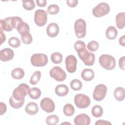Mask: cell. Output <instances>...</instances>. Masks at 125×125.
Instances as JSON below:
<instances>
[{"label":"cell","instance_id":"1","mask_svg":"<svg viewBox=\"0 0 125 125\" xmlns=\"http://www.w3.org/2000/svg\"><path fill=\"white\" fill-rule=\"evenodd\" d=\"M21 18L19 17H9L4 20H0V30L7 32L12 31L14 28H16L19 23L22 21Z\"/></svg>","mask_w":125,"mask_h":125},{"label":"cell","instance_id":"2","mask_svg":"<svg viewBox=\"0 0 125 125\" xmlns=\"http://www.w3.org/2000/svg\"><path fill=\"white\" fill-rule=\"evenodd\" d=\"M99 62L101 66L106 70H112L115 67L116 61L111 55L103 54L100 56Z\"/></svg>","mask_w":125,"mask_h":125},{"label":"cell","instance_id":"3","mask_svg":"<svg viewBox=\"0 0 125 125\" xmlns=\"http://www.w3.org/2000/svg\"><path fill=\"white\" fill-rule=\"evenodd\" d=\"M29 86L26 83L20 84L13 91L12 96L17 101H22L24 100L25 97L28 94L30 90Z\"/></svg>","mask_w":125,"mask_h":125},{"label":"cell","instance_id":"4","mask_svg":"<svg viewBox=\"0 0 125 125\" xmlns=\"http://www.w3.org/2000/svg\"><path fill=\"white\" fill-rule=\"evenodd\" d=\"M80 59L83 61L84 64L87 66H92L95 62V56L85 48L82 49L77 52Z\"/></svg>","mask_w":125,"mask_h":125},{"label":"cell","instance_id":"5","mask_svg":"<svg viewBox=\"0 0 125 125\" xmlns=\"http://www.w3.org/2000/svg\"><path fill=\"white\" fill-rule=\"evenodd\" d=\"M31 64L36 67L45 66L48 62V57L43 53L34 54L31 57Z\"/></svg>","mask_w":125,"mask_h":125},{"label":"cell","instance_id":"6","mask_svg":"<svg viewBox=\"0 0 125 125\" xmlns=\"http://www.w3.org/2000/svg\"><path fill=\"white\" fill-rule=\"evenodd\" d=\"M86 22L83 19H79L75 21L74 29L76 36L78 39L85 37L86 35Z\"/></svg>","mask_w":125,"mask_h":125},{"label":"cell","instance_id":"7","mask_svg":"<svg viewBox=\"0 0 125 125\" xmlns=\"http://www.w3.org/2000/svg\"><path fill=\"white\" fill-rule=\"evenodd\" d=\"M110 11L109 5L104 2H100L92 10V14L96 17H101L107 14Z\"/></svg>","mask_w":125,"mask_h":125},{"label":"cell","instance_id":"8","mask_svg":"<svg viewBox=\"0 0 125 125\" xmlns=\"http://www.w3.org/2000/svg\"><path fill=\"white\" fill-rule=\"evenodd\" d=\"M74 103L79 108H86L90 104V99L88 96L83 94H78L74 98Z\"/></svg>","mask_w":125,"mask_h":125},{"label":"cell","instance_id":"9","mask_svg":"<svg viewBox=\"0 0 125 125\" xmlns=\"http://www.w3.org/2000/svg\"><path fill=\"white\" fill-rule=\"evenodd\" d=\"M47 21V13L42 9L37 10L34 14V21L39 26H43Z\"/></svg>","mask_w":125,"mask_h":125},{"label":"cell","instance_id":"10","mask_svg":"<svg viewBox=\"0 0 125 125\" xmlns=\"http://www.w3.org/2000/svg\"><path fill=\"white\" fill-rule=\"evenodd\" d=\"M51 78L58 82H62L66 78V74L65 71L59 66L53 67L49 72Z\"/></svg>","mask_w":125,"mask_h":125},{"label":"cell","instance_id":"11","mask_svg":"<svg viewBox=\"0 0 125 125\" xmlns=\"http://www.w3.org/2000/svg\"><path fill=\"white\" fill-rule=\"evenodd\" d=\"M107 90V88L105 85L104 84L97 85L95 87L93 93V99L96 101H101L104 98Z\"/></svg>","mask_w":125,"mask_h":125},{"label":"cell","instance_id":"12","mask_svg":"<svg viewBox=\"0 0 125 125\" xmlns=\"http://www.w3.org/2000/svg\"><path fill=\"white\" fill-rule=\"evenodd\" d=\"M66 69L67 71L70 73L75 72L77 69V61L76 58L72 55H70L66 57L65 61Z\"/></svg>","mask_w":125,"mask_h":125},{"label":"cell","instance_id":"13","mask_svg":"<svg viewBox=\"0 0 125 125\" xmlns=\"http://www.w3.org/2000/svg\"><path fill=\"white\" fill-rule=\"evenodd\" d=\"M40 105L42 109L47 113L53 112L55 108V105L53 101L47 97L41 100Z\"/></svg>","mask_w":125,"mask_h":125},{"label":"cell","instance_id":"14","mask_svg":"<svg viewBox=\"0 0 125 125\" xmlns=\"http://www.w3.org/2000/svg\"><path fill=\"white\" fill-rule=\"evenodd\" d=\"M74 122L76 125H88L91 123V119L87 114L82 113L75 117Z\"/></svg>","mask_w":125,"mask_h":125},{"label":"cell","instance_id":"15","mask_svg":"<svg viewBox=\"0 0 125 125\" xmlns=\"http://www.w3.org/2000/svg\"><path fill=\"white\" fill-rule=\"evenodd\" d=\"M14 56V52L9 48H5L0 50V59L1 61L6 62L11 60Z\"/></svg>","mask_w":125,"mask_h":125},{"label":"cell","instance_id":"16","mask_svg":"<svg viewBox=\"0 0 125 125\" xmlns=\"http://www.w3.org/2000/svg\"><path fill=\"white\" fill-rule=\"evenodd\" d=\"M46 33L47 35L51 38L56 37L60 31L59 25L55 22H52L48 24L46 28Z\"/></svg>","mask_w":125,"mask_h":125},{"label":"cell","instance_id":"17","mask_svg":"<svg viewBox=\"0 0 125 125\" xmlns=\"http://www.w3.org/2000/svg\"><path fill=\"white\" fill-rule=\"evenodd\" d=\"M25 110L28 114L33 115L38 113L39 111L38 105L35 102H30L26 105Z\"/></svg>","mask_w":125,"mask_h":125},{"label":"cell","instance_id":"18","mask_svg":"<svg viewBox=\"0 0 125 125\" xmlns=\"http://www.w3.org/2000/svg\"><path fill=\"white\" fill-rule=\"evenodd\" d=\"M81 77L85 81H90L94 77V72L91 69H84L81 73Z\"/></svg>","mask_w":125,"mask_h":125},{"label":"cell","instance_id":"19","mask_svg":"<svg viewBox=\"0 0 125 125\" xmlns=\"http://www.w3.org/2000/svg\"><path fill=\"white\" fill-rule=\"evenodd\" d=\"M69 92L68 86L65 84L58 85L55 88V93L59 96H64Z\"/></svg>","mask_w":125,"mask_h":125},{"label":"cell","instance_id":"20","mask_svg":"<svg viewBox=\"0 0 125 125\" xmlns=\"http://www.w3.org/2000/svg\"><path fill=\"white\" fill-rule=\"evenodd\" d=\"M125 13L121 12L118 13L116 16V24L119 29H123L125 27Z\"/></svg>","mask_w":125,"mask_h":125},{"label":"cell","instance_id":"21","mask_svg":"<svg viewBox=\"0 0 125 125\" xmlns=\"http://www.w3.org/2000/svg\"><path fill=\"white\" fill-rule=\"evenodd\" d=\"M114 96L116 100L118 101H122L125 97V89L122 87L116 88L114 91Z\"/></svg>","mask_w":125,"mask_h":125},{"label":"cell","instance_id":"22","mask_svg":"<svg viewBox=\"0 0 125 125\" xmlns=\"http://www.w3.org/2000/svg\"><path fill=\"white\" fill-rule=\"evenodd\" d=\"M117 34H118V31L116 28L114 26H109L106 30V32H105L106 37L109 40H114L116 38Z\"/></svg>","mask_w":125,"mask_h":125},{"label":"cell","instance_id":"23","mask_svg":"<svg viewBox=\"0 0 125 125\" xmlns=\"http://www.w3.org/2000/svg\"><path fill=\"white\" fill-rule=\"evenodd\" d=\"M24 76V70L19 67L16 68L14 69L11 72V76L12 77L16 80H19L22 79Z\"/></svg>","mask_w":125,"mask_h":125},{"label":"cell","instance_id":"24","mask_svg":"<svg viewBox=\"0 0 125 125\" xmlns=\"http://www.w3.org/2000/svg\"><path fill=\"white\" fill-rule=\"evenodd\" d=\"M41 94V90L38 87H32L30 88L28 92L29 97L34 100H36L40 98Z\"/></svg>","mask_w":125,"mask_h":125},{"label":"cell","instance_id":"25","mask_svg":"<svg viewBox=\"0 0 125 125\" xmlns=\"http://www.w3.org/2000/svg\"><path fill=\"white\" fill-rule=\"evenodd\" d=\"M24 103V100L22 101H17L14 99L13 96L9 99V104L10 106L15 109H18L22 106Z\"/></svg>","mask_w":125,"mask_h":125},{"label":"cell","instance_id":"26","mask_svg":"<svg viewBox=\"0 0 125 125\" xmlns=\"http://www.w3.org/2000/svg\"><path fill=\"white\" fill-rule=\"evenodd\" d=\"M18 33L21 35L25 32H29L30 28L28 24L23 21L20 22L16 28Z\"/></svg>","mask_w":125,"mask_h":125},{"label":"cell","instance_id":"27","mask_svg":"<svg viewBox=\"0 0 125 125\" xmlns=\"http://www.w3.org/2000/svg\"><path fill=\"white\" fill-rule=\"evenodd\" d=\"M91 112L94 117L99 118L102 116L103 114V109L100 105H95L92 107Z\"/></svg>","mask_w":125,"mask_h":125},{"label":"cell","instance_id":"28","mask_svg":"<svg viewBox=\"0 0 125 125\" xmlns=\"http://www.w3.org/2000/svg\"><path fill=\"white\" fill-rule=\"evenodd\" d=\"M63 112L65 115L67 116H71L74 113L75 108L72 104H65L63 107Z\"/></svg>","mask_w":125,"mask_h":125},{"label":"cell","instance_id":"29","mask_svg":"<svg viewBox=\"0 0 125 125\" xmlns=\"http://www.w3.org/2000/svg\"><path fill=\"white\" fill-rule=\"evenodd\" d=\"M21 39L23 43L26 44H30L33 41L32 35L29 32H25L21 35Z\"/></svg>","mask_w":125,"mask_h":125},{"label":"cell","instance_id":"30","mask_svg":"<svg viewBox=\"0 0 125 125\" xmlns=\"http://www.w3.org/2000/svg\"><path fill=\"white\" fill-rule=\"evenodd\" d=\"M62 55L61 53L56 52L53 53L51 55V61L56 64H59L62 62Z\"/></svg>","mask_w":125,"mask_h":125},{"label":"cell","instance_id":"31","mask_svg":"<svg viewBox=\"0 0 125 125\" xmlns=\"http://www.w3.org/2000/svg\"><path fill=\"white\" fill-rule=\"evenodd\" d=\"M70 85L72 89H73V90L79 91L82 88L83 84L81 81L79 80L74 79L70 82Z\"/></svg>","mask_w":125,"mask_h":125},{"label":"cell","instance_id":"32","mask_svg":"<svg viewBox=\"0 0 125 125\" xmlns=\"http://www.w3.org/2000/svg\"><path fill=\"white\" fill-rule=\"evenodd\" d=\"M41 77V72L40 71H36L34 72L30 78V83L32 85L37 84L40 80Z\"/></svg>","mask_w":125,"mask_h":125},{"label":"cell","instance_id":"33","mask_svg":"<svg viewBox=\"0 0 125 125\" xmlns=\"http://www.w3.org/2000/svg\"><path fill=\"white\" fill-rule=\"evenodd\" d=\"M59 121V117L56 115L48 116L46 119V123L48 125H55L58 123Z\"/></svg>","mask_w":125,"mask_h":125},{"label":"cell","instance_id":"34","mask_svg":"<svg viewBox=\"0 0 125 125\" xmlns=\"http://www.w3.org/2000/svg\"><path fill=\"white\" fill-rule=\"evenodd\" d=\"M23 7L27 10H33L35 7V4L33 0H22Z\"/></svg>","mask_w":125,"mask_h":125},{"label":"cell","instance_id":"35","mask_svg":"<svg viewBox=\"0 0 125 125\" xmlns=\"http://www.w3.org/2000/svg\"><path fill=\"white\" fill-rule=\"evenodd\" d=\"M8 44L13 48H17L20 46L21 41L17 37H12L9 39Z\"/></svg>","mask_w":125,"mask_h":125},{"label":"cell","instance_id":"36","mask_svg":"<svg viewBox=\"0 0 125 125\" xmlns=\"http://www.w3.org/2000/svg\"><path fill=\"white\" fill-rule=\"evenodd\" d=\"M60 8L56 4H51L47 8V12L50 15H56L59 12Z\"/></svg>","mask_w":125,"mask_h":125},{"label":"cell","instance_id":"37","mask_svg":"<svg viewBox=\"0 0 125 125\" xmlns=\"http://www.w3.org/2000/svg\"><path fill=\"white\" fill-rule=\"evenodd\" d=\"M99 43L96 41H92L90 42L87 45V49L91 51H96L99 48Z\"/></svg>","mask_w":125,"mask_h":125},{"label":"cell","instance_id":"38","mask_svg":"<svg viewBox=\"0 0 125 125\" xmlns=\"http://www.w3.org/2000/svg\"><path fill=\"white\" fill-rule=\"evenodd\" d=\"M85 47L86 45L85 43L82 41H77L74 44V48L77 52L82 49H85Z\"/></svg>","mask_w":125,"mask_h":125},{"label":"cell","instance_id":"39","mask_svg":"<svg viewBox=\"0 0 125 125\" xmlns=\"http://www.w3.org/2000/svg\"><path fill=\"white\" fill-rule=\"evenodd\" d=\"M66 2L68 6L71 7H75L78 3V1L77 0H67Z\"/></svg>","mask_w":125,"mask_h":125},{"label":"cell","instance_id":"40","mask_svg":"<svg viewBox=\"0 0 125 125\" xmlns=\"http://www.w3.org/2000/svg\"><path fill=\"white\" fill-rule=\"evenodd\" d=\"M0 115H2L6 111L7 108H6V105L5 104H4V103H2V102H0Z\"/></svg>","mask_w":125,"mask_h":125},{"label":"cell","instance_id":"41","mask_svg":"<svg viewBox=\"0 0 125 125\" xmlns=\"http://www.w3.org/2000/svg\"><path fill=\"white\" fill-rule=\"evenodd\" d=\"M125 57L123 56L119 59V65L121 69L124 70H125Z\"/></svg>","mask_w":125,"mask_h":125},{"label":"cell","instance_id":"42","mask_svg":"<svg viewBox=\"0 0 125 125\" xmlns=\"http://www.w3.org/2000/svg\"><path fill=\"white\" fill-rule=\"evenodd\" d=\"M36 3L37 5L40 7H44L47 4L46 0H37Z\"/></svg>","mask_w":125,"mask_h":125},{"label":"cell","instance_id":"43","mask_svg":"<svg viewBox=\"0 0 125 125\" xmlns=\"http://www.w3.org/2000/svg\"><path fill=\"white\" fill-rule=\"evenodd\" d=\"M96 125H111V123H110L108 121H104L103 120H99L98 121H97V122L95 123Z\"/></svg>","mask_w":125,"mask_h":125},{"label":"cell","instance_id":"44","mask_svg":"<svg viewBox=\"0 0 125 125\" xmlns=\"http://www.w3.org/2000/svg\"><path fill=\"white\" fill-rule=\"evenodd\" d=\"M0 44H1L3 42H4L6 40V37L5 36V34L3 33L2 31L0 30Z\"/></svg>","mask_w":125,"mask_h":125},{"label":"cell","instance_id":"45","mask_svg":"<svg viewBox=\"0 0 125 125\" xmlns=\"http://www.w3.org/2000/svg\"><path fill=\"white\" fill-rule=\"evenodd\" d=\"M125 35H124V36H122L121 37H120V39H119V41L120 44L122 45V46H124L125 45Z\"/></svg>","mask_w":125,"mask_h":125}]
</instances>
